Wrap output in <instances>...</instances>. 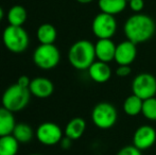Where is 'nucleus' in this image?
Here are the masks:
<instances>
[{
  "instance_id": "14",
  "label": "nucleus",
  "mask_w": 156,
  "mask_h": 155,
  "mask_svg": "<svg viewBox=\"0 0 156 155\" xmlns=\"http://www.w3.org/2000/svg\"><path fill=\"white\" fill-rule=\"evenodd\" d=\"M87 70L91 80L99 84L106 83L112 77V69L108 63L101 62V61H94Z\"/></svg>"
},
{
  "instance_id": "20",
  "label": "nucleus",
  "mask_w": 156,
  "mask_h": 155,
  "mask_svg": "<svg viewBox=\"0 0 156 155\" xmlns=\"http://www.w3.org/2000/svg\"><path fill=\"white\" fill-rule=\"evenodd\" d=\"M142 104H144V100L132 93L124 100L123 112L125 113V115L129 117L138 116L142 112Z\"/></svg>"
},
{
  "instance_id": "24",
  "label": "nucleus",
  "mask_w": 156,
  "mask_h": 155,
  "mask_svg": "<svg viewBox=\"0 0 156 155\" xmlns=\"http://www.w3.org/2000/svg\"><path fill=\"white\" fill-rule=\"evenodd\" d=\"M141 152L142 151L137 149L134 145H131V146H125V147L121 148L116 155H142Z\"/></svg>"
},
{
  "instance_id": "17",
  "label": "nucleus",
  "mask_w": 156,
  "mask_h": 155,
  "mask_svg": "<svg viewBox=\"0 0 156 155\" xmlns=\"http://www.w3.org/2000/svg\"><path fill=\"white\" fill-rule=\"evenodd\" d=\"M36 37L39 44H43V45L54 44L58 37V31L51 23H43L37 28Z\"/></svg>"
},
{
  "instance_id": "23",
  "label": "nucleus",
  "mask_w": 156,
  "mask_h": 155,
  "mask_svg": "<svg viewBox=\"0 0 156 155\" xmlns=\"http://www.w3.org/2000/svg\"><path fill=\"white\" fill-rule=\"evenodd\" d=\"M141 114L148 120L156 121V97L144 100Z\"/></svg>"
},
{
  "instance_id": "29",
  "label": "nucleus",
  "mask_w": 156,
  "mask_h": 155,
  "mask_svg": "<svg viewBox=\"0 0 156 155\" xmlns=\"http://www.w3.org/2000/svg\"><path fill=\"white\" fill-rule=\"evenodd\" d=\"M76 1H78L79 3H82V4H87V3H90V2H93L94 0H76Z\"/></svg>"
},
{
  "instance_id": "2",
  "label": "nucleus",
  "mask_w": 156,
  "mask_h": 155,
  "mask_svg": "<svg viewBox=\"0 0 156 155\" xmlns=\"http://www.w3.org/2000/svg\"><path fill=\"white\" fill-rule=\"evenodd\" d=\"M96 58L94 44L87 39L76 41L68 51V61L70 65L78 70H87Z\"/></svg>"
},
{
  "instance_id": "26",
  "label": "nucleus",
  "mask_w": 156,
  "mask_h": 155,
  "mask_svg": "<svg viewBox=\"0 0 156 155\" xmlns=\"http://www.w3.org/2000/svg\"><path fill=\"white\" fill-rule=\"evenodd\" d=\"M132 72L131 65H118L117 69H116V75L120 78H125L129 76Z\"/></svg>"
},
{
  "instance_id": "32",
  "label": "nucleus",
  "mask_w": 156,
  "mask_h": 155,
  "mask_svg": "<svg viewBox=\"0 0 156 155\" xmlns=\"http://www.w3.org/2000/svg\"><path fill=\"white\" fill-rule=\"evenodd\" d=\"M155 36H156V33H155Z\"/></svg>"
},
{
  "instance_id": "13",
  "label": "nucleus",
  "mask_w": 156,
  "mask_h": 155,
  "mask_svg": "<svg viewBox=\"0 0 156 155\" xmlns=\"http://www.w3.org/2000/svg\"><path fill=\"white\" fill-rule=\"evenodd\" d=\"M116 44L112 41V38L98 39L94 44V51L96 58L98 61L104 63H109L115 60L116 53Z\"/></svg>"
},
{
  "instance_id": "11",
  "label": "nucleus",
  "mask_w": 156,
  "mask_h": 155,
  "mask_svg": "<svg viewBox=\"0 0 156 155\" xmlns=\"http://www.w3.org/2000/svg\"><path fill=\"white\" fill-rule=\"evenodd\" d=\"M137 56V45L125 39L116 46L115 62L118 65H131Z\"/></svg>"
},
{
  "instance_id": "3",
  "label": "nucleus",
  "mask_w": 156,
  "mask_h": 155,
  "mask_svg": "<svg viewBox=\"0 0 156 155\" xmlns=\"http://www.w3.org/2000/svg\"><path fill=\"white\" fill-rule=\"evenodd\" d=\"M2 43L12 53H21L29 47V34L23 27L9 25L2 32Z\"/></svg>"
},
{
  "instance_id": "4",
  "label": "nucleus",
  "mask_w": 156,
  "mask_h": 155,
  "mask_svg": "<svg viewBox=\"0 0 156 155\" xmlns=\"http://www.w3.org/2000/svg\"><path fill=\"white\" fill-rule=\"evenodd\" d=\"M29 88L19 86L18 84H13L4 90L1 98L2 106L12 113H16L23 110L30 101Z\"/></svg>"
},
{
  "instance_id": "1",
  "label": "nucleus",
  "mask_w": 156,
  "mask_h": 155,
  "mask_svg": "<svg viewBox=\"0 0 156 155\" xmlns=\"http://www.w3.org/2000/svg\"><path fill=\"white\" fill-rule=\"evenodd\" d=\"M123 32L126 39L136 45L146 43L155 35V21L147 14L135 13L125 20Z\"/></svg>"
},
{
  "instance_id": "19",
  "label": "nucleus",
  "mask_w": 156,
  "mask_h": 155,
  "mask_svg": "<svg viewBox=\"0 0 156 155\" xmlns=\"http://www.w3.org/2000/svg\"><path fill=\"white\" fill-rule=\"evenodd\" d=\"M6 18H8L9 25L23 27L28 18L27 10L20 4H15L9 10L8 14H6Z\"/></svg>"
},
{
  "instance_id": "15",
  "label": "nucleus",
  "mask_w": 156,
  "mask_h": 155,
  "mask_svg": "<svg viewBox=\"0 0 156 155\" xmlns=\"http://www.w3.org/2000/svg\"><path fill=\"white\" fill-rule=\"evenodd\" d=\"M85 130H86V122L83 118L76 117L71 119L65 128V136L70 138L71 140H76L80 139L83 136Z\"/></svg>"
},
{
  "instance_id": "6",
  "label": "nucleus",
  "mask_w": 156,
  "mask_h": 155,
  "mask_svg": "<svg viewBox=\"0 0 156 155\" xmlns=\"http://www.w3.org/2000/svg\"><path fill=\"white\" fill-rule=\"evenodd\" d=\"M118 113L116 107L109 102H100L96 104L91 112V120L97 128L107 130L117 122Z\"/></svg>"
},
{
  "instance_id": "7",
  "label": "nucleus",
  "mask_w": 156,
  "mask_h": 155,
  "mask_svg": "<svg viewBox=\"0 0 156 155\" xmlns=\"http://www.w3.org/2000/svg\"><path fill=\"white\" fill-rule=\"evenodd\" d=\"M117 20L114 15L100 12L91 23V31L98 39L112 38L117 32Z\"/></svg>"
},
{
  "instance_id": "18",
  "label": "nucleus",
  "mask_w": 156,
  "mask_h": 155,
  "mask_svg": "<svg viewBox=\"0 0 156 155\" xmlns=\"http://www.w3.org/2000/svg\"><path fill=\"white\" fill-rule=\"evenodd\" d=\"M15 125L14 113L6 110L5 107H0V137L11 135L13 133Z\"/></svg>"
},
{
  "instance_id": "31",
  "label": "nucleus",
  "mask_w": 156,
  "mask_h": 155,
  "mask_svg": "<svg viewBox=\"0 0 156 155\" xmlns=\"http://www.w3.org/2000/svg\"><path fill=\"white\" fill-rule=\"evenodd\" d=\"M30 155H41V154H30Z\"/></svg>"
},
{
  "instance_id": "10",
  "label": "nucleus",
  "mask_w": 156,
  "mask_h": 155,
  "mask_svg": "<svg viewBox=\"0 0 156 155\" xmlns=\"http://www.w3.org/2000/svg\"><path fill=\"white\" fill-rule=\"evenodd\" d=\"M156 143V131L151 125H141L136 129L133 135V145L140 151L152 148Z\"/></svg>"
},
{
  "instance_id": "5",
  "label": "nucleus",
  "mask_w": 156,
  "mask_h": 155,
  "mask_svg": "<svg viewBox=\"0 0 156 155\" xmlns=\"http://www.w3.org/2000/svg\"><path fill=\"white\" fill-rule=\"evenodd\" d=\"M61 53L54 44L50 45H41L34 50L33 53V62L38 68L48 70L56 67L60 63Z\"/></svg>"
},
{
  "instance_id": "28",
  "label": "nucleus",
  "mask_w": 156,
  "mask_h": 155,
  "mask_svg": "<svg viewBox=\"0 0 156 155\" xmlns=\"http://www.w3.org/2000/svg\"><path fill=\"white\" fill-rule=\"evenodd\" d=\"M71 143L72 140L70 138H68V137H63L62 140H61V147L63 148V149H69L70 147H71Z\"/></svg>"
},
{
  "instance_id": "9",
  "label": "nucleus",
  "mask_w": 156,
  "mask_h": 155,
  "mask_svg": "<svg viewBox=\"0 0 156 155\" xmlns=\"http://www.w3.org/2000/svg\"><path fill=\"white\" fill-rule=\"evenodd\" d=\"M36 139L45 146H54L61 143L63 138V131L54 122H43L35 131Z\"/></svg>"
},
{
  "instance_id": "30",
  "label": "nucleus",
  "mask_w": 156,
  "mask_h": 155,
  "mask_svg": "<svg viewBox=\"0 0 156 155\" xmlns=\"http://www.w3.org/2000/svg\"><path fill=\"white\" fill-rule=\"evenodd\" d=\"M3 17H4V11H3V9L0 6V23H1V20L3 19Z\"/></svg>"
},
{
  "instance_id": "12",
  "label": "nucleus",
  "mask_w": 156,
  "mask_h": 155,
  "mask_svg": "<svg viewBox=\"0 0 156 155\" xmlns=\"http://www.w3.org/2000/svg\"><path fill=\"white\" fill-rule=\"evenodd\" d=\"M29 90L32 96L38 99H47L53 93L54 85L48 78L37 77L32 79Z\"/></svg>"
},
{
  "instance_id": "21",
  "label": "nucleus",
  "mask_w": 156,
  "mask_h": 155,
  "mask_svg": "<svg viewBox=\"0 0 156 155\" xmlns=\"http://www.w3.org/2000/svg\"><path fill=\"white\" fill-rule=\"evenodd\" d=\"M12 135L17 139L19 143H27L32 140L34 136V131L28 123L21 122V123H16Z\"/></svg>"
},
{
  "instance_id": "8",
  "label": "nucleus",
  "mask_w": 156,
  "mask_h": 155,
  "mask_svg": "<svg viewBox=\"0 0 156 155\" xmlns=\"http://www.w3.org/2000/svg\"><path fill=\"white\" fill-rule=\"evenodd\" d=\"M132 91L142 100L156 96V78L151 73L141 72L134 78L132 82Z\"/></svg>"
},
{
  "instance_id": "27",
  "label": "nucleus",
  "mask_w": 156,
  "mask_h": 155,
  "mask_svg": "<svg viewBox=\"0 0 156 155\" xmlns=\"http://www.w3.org/2000/svg\"><path fill=\"white\" fill-rule=\"evenodd\" d=\"M31 79L27 76H21V77L18 78L17 80V84L21 87H25V88H29L30 87V84H31Z\"/></svg>"
},
{
  "instance_id": "22",
  "label": "nucleus",
  "mask_w": 156,
  "mask_h": 155,
  "mask_svg": "<svg viewBox=\"0 0 156 155\" xmlns=\"http://www.w3.org/2000/svg\"><path fill=\"white\" fill-rule=\"evenodd\" d=\"M18 149L19 143L12 134L0 137V155H16Z\"/></svg>"
},
{
  "instance_id": "25",
  "label": "nucleus",
  "mask_w": 156,
  "mask_h": 155,
  "mask_svg": "<svg viewBox=\"0 0 156 155\" xmlns=\"http://www.w3.org/2000/svg\"><path fill=\"white\" fill-rule=\"evenodd\" d=\"M129 6L134 13H141L144 8V0H129Z\"/></svg>"
},
{
  "instance_id": "33",
  "label": "nucleus",
  "mask_w": 156,
  "mask_h": 155,
  "mask_svg": "<svg viewBox=\"0 0 156 155\" xmlns=\"http://www.w3.org/2000/svg\"><path fill=\"white\" fill-rule=\"evenodd\" d=\"M127 1H129V0H127Z\"/></svg>"
},
{
  "instance_id": "16",
  "label": "nucleus",
  "mask_w": 156,
  "mask_h": 155,
  "mask_svg": "<svg viewBox=\"0 0 156 155\" xmlns=\"http://www.w3.org/2000/svg\"><path fill=\"white\" fill-rule=\"evenodd\" d=\"M127 4V0H98V6L101 12L114 16L123 12Z\"/></svg>"
}]
</instances>
